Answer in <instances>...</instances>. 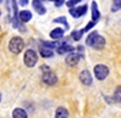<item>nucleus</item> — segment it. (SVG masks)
Listing matches in <instances>:
<instances>
[{"label": "nucleus", "instance_id": "f257e3e1", "mask_svg": "<svg viewBox=\"0 0 121 118\" xmlns=\"http://www.w3.org/2000/svg\"><path fill=\"white\" fill-rule=\"evenodd\" d=\"M24 47V42L22 38L19 37H13L10 39L9 42V50L12 54H19Z\"/></svg>", "mask_w": 121, "mask_h": 118}, {"label": "nucleus", "instance_id": "f03ea898", "mask_svg": "<svg viewBox=\"0 0 121 118\" xmlns=\"http://www.w3.org/2000/svg\"><path fill=\"white\" fill-rule=\"evenodd\" d=\"M23 61L27 67H34L38 62V55L34 50H27L23 57Z\"/></svg>", "mask_w": 121, "mask_h": 118}, {"label": "nucleus", "instance_id": "7ed1b4c3", "mask_svg": "<svg viewBox=\"0 0 121 118\" xmlns=\"http://www.w3.org/2000/svg\"><path fill=\"white\" fill-rule=\"evenodd\" d=\"M109 74V68L105 65H96L95 66V76L98 80H104Z\"/></svg>", "mask_w": 121, "mask_h": 118}, {"label": "nucleus", "instance_id": "20e7f679", "mask_svg": "<svg viewBox=\"0 0 121 118\" xmlns=\"http://www.w3.org/2000/svg\"><path fill=\"white\" fill-rule=\"evenodd\" d=\"M80 60H81V55L78 52H74V51H70L69 55L65 57V63L70 67H73V66H76Z\"/></svg>", "mask_w": 121, "mask_h": 118}, {"label": "nucleus", "instance_id": "39448f33", "mask_svg": "<svg viewBox=\"0 0 121 118\" xmlns=\"http://www.w3.org/2000/svg\"><path fill=\"white\" fill-rule=\"evenodd\" d=\"M57 80H58V78H57V76H56V73H53V72H51V71H47V72H45L44 74H43V82L45 83V84H47V85H55L56 83H57Z\"/></svg>", "mask_w": 121, "mask_h": 118}, {"label": "nucleus", "instance_id": "423d86ee", "mask_svg": "<svg viewBox=\"0 0 121 118\" xmlns=\"http://www.w3.org/2000/svg\"><path fill=\"white\" fill-rule=\"evenodd\" d=\"M70 10H69V12H70V15H72L73 17H75V18H78V17H80V16H84L86 12H87V6L86 5H82V6H80V7H69Z\"/></svg>", "mask_w": 121, "mask_h": 118}, {"label": "nucleus", "instance_id": "0eeeda50", "mask_svg": "<svg viewBox=\"0 0 121 118\" xmlns=\"http://www.w3.org/2000/svg\"><path fill=\"white\" fill-rule=\"evenodd\" d=\"M104 45H105V39L102 35H99V34L96 35V38L93 39L92 44H91V46H92L93 49H96V50H100V49H103Z\"/></svg>", "mask_w": 121, "mask_h": 118}, {"label": "nucleus", "instance_id": "6e6552de", "mask_svg": "<svg viewBox=\"0 0 121 118\" xmlns=\"http://www.w3.org/2000/svg\"><path fill=\"white\" fill-rule=\"evenodd\" d=\"M80 80H81V83L85 84V85H91L92 84V76H91V72L88 70H84L80 73Z\"/></svg>", "mask_w": 121, "mask_h": 118}, {"label": "nucleus", "instance_id": "1a4fd4ad", "mask_svg": "<svg viewBox=\"0 0 121 118\" xmlns=\"http://www.w3.org/2000/svg\"><path fill=\"white\" fill-rule=\"evenodd\" d=\"M32 5H33L34 10H35V11H36L39 15H45L46 9H45V6L41 4V0H33V1H32Z\"/></svg>", "mask_w": 121, "mask_h": 118}, {"label": "nucleus", "instance_id": "9d476101", "mask_svg": "<svg viewBox=\"0 0 121 118\" xmlns=\"http://www.w3.org/2000/svg\"><path fill=\"white\" fill-rule=\"evenodd\" d=\"M18 17H19V21H21V22L27 23V22H29L30 19H32L33 16H32V12H30V11H28V10H23V11L19 12Z\"/></svg>", "mask_w": 121, "mask_h": 118}, {"label": "nucleus", "instance_id": "9b49d317", "mask_svg": "<svg viewBox=\"0 0 121 118\" xmlns=\"http://www.w3.org/2000/svg\"><path fill=\"white\" fill-rule=\"evenodd\" d=\"M73 50H74V47L72 45H69V44H60L59 46H57V52L59 55H63L65 52H70Z\"/></svg>", "mask_w": 121, "mask_h": 118}, {"label": "nucleus", "instance_id": "f8f14e48", "mask_svg": "<svg viewBox=\"0 0 121 118\" xmlns=\"http://www.w3.org/2000/svg\"><path fill=\"white\" fill-rule=\"evenodd\" d=\"M56 118H68L69 117V112L65 107H58L57 111H56V114H55Z\"/></svg>", "mask_w": 121, "mask_h": 118}, {"label": "nucleus", "instance_id": "ddd939ff", "mask_svg": "<svg viewBox=\"0 0 121 118\" xmlns=\"http://www.w3.org/2000/svg\"><path fill=\"white\" fill-rule=\"evenodd\" d=\"M12 118H28V114L27 112L23 110V109H15L13 112H12Z\"/></svg>", "mask_w": 121, "mask_h": 118}, {"label": "nucleus", "instance_id": "4468645a", "mask_svg": "<svg viewBox=\"0 0 121 118\" xmlns=\"http://www.w3.org/2000/svg\"><path fill=\"white\" fill-rule=\"evenodd\" d=\"M63 35H64V29H62V28H55L53 31L50 33V37L52 39H59Z\"/></svg>", "mask_w": 121, "mask_h": 118}, {"label": "nucleus", "instance_id": "2eb2a0df", "mask_svg": "<svg viewBox=\"0 0 121 118\" xmlns=\"http://www.w3.org/2000/svg\"><path fill=\"white\" fill-rule=\"evenodd\" d=\"M91 12H92V19L93 21H97V19L99 18V16H100V14H99V10L97 7L96 1H93L92 5H91Z\"/></svg>", "mask_w": 121, "mask_h": 118}, {"label": "nucleus", "instance_id": "dca6fc26", "mask_svg": "<svg viewBox=\"0 0 121 118\" xmlns=\"http://www.w3.org/2000/svg\"><path fill=\"white\" fill-rule=\"evenodd\" d=\"M40 55H41L43 57L47 58V57H52L53 56V52L51 49H48V47H40Z\"/></svg>", "mask_w": 121, "mask_h": 118}, {"label": "nucleus", "instance_id": "f3484780", "mask_svg": "<svg viewBox=\"0 0 121 118\" xmlns=\"http://www.w3.org/2000/svg\"><path fill=\"white\" fill-rule=\"evenodd\" d=\"M12 1V7H13V14H15V16H13V27L16 28V27H18V17H17V5H16V0H11Z\"/></svg>", "mask_w": 121, "mask_h": 118}, {"label": "nucleus", "instance_id": "a211bd4d", "mask_svg": "<svg viewBox=\"0 0 121 118\" xmlns=\"http://www.w3.org/2000/svg\"><path fill=\"white\" fill-rule=\"evenodd\" d=\"M43 45L45 47H48V49H53V47H57L59 46L60 44L58 42H43Z\"/></svg>", "mask_w": 121, "mask_h": 118}, {"label": "nucleus", "instance_id": "6ab92c4d", "mask_svg": "<svg viewBox=\"0 0 121 118\" xmlns=\"http://www.w3.org/2000/svg\"><path fill=\"white\" fill-rule=\"evenodd\" d=\"M82 33H84V29L82 31H74L72 33V38L74 39V40H80L81 37H82Z\"/></svg>", "mask_w": 121, "mask_h": 118}, {"label": "nucleus", "instance_id": "aec40b11", "mask_svg": "<svg viewBox=\"0 0 121 118\" xmlns=\"http://www.w3.org/2000/svg\"><path fill=\"white\" fill-rule=\"evenodd\" d=\"M97 34H98L97 32H92V33H90V35H88V37H87V39H86V44L91 46V44H92L93 39L96 38V35H97Z\"/></svg>", "mask_w": 121, "mask_h": 118}, {"label": "nucleus", "instance_id": "412c9836", "mask_svg": "<svg viewBox=\"0 0 121 118\" xmlns=\"http://www.w3.org/2000/svg\"><path fill=\"white\" fill-rule=\"evenodd\" d=\"M53 22H56V23H63L67 28H68V23H67V18L64 17V16H62V17H58V18H56V19H53Z\"/></svg>", "mask_w": 121, "mask_h": 118}, {"label": "nucleus", "instance_id": "4be33fe9", "mask_svg": "<svg viewBox=\"0 0 121 118\" xmlns=\"http://www.w3.org/2000/svg\"><path fill=\"white\" fill-rule=\"evenodd\" d=\"M80 1H81V0H68V1H67V6L68 7H73L76 4H79Z\"/></svg>", "mask_w": 121, "mask_h": 118}, {"label": "nucleus", "instance_id": "5701e85b", "mask_svg": "<svg viewBox=\"0 0 121 118\" xmlns=\"http://www.w3.org/2000/svg\"><path fill=\"white\" fill-rule=\"evenodd\" d=\"M120 1L121 0H114V6H113V11H117V10H120Z\"/></svg>", "mask_w": 121, "mask_h": 118}, {"label": "nucleus", "instance_id": "b1692460", "mask_svg": "<svg viewBox=\"0 0 121 118\" xmlns=\"http://www.w3.org/2000/svg\"><path fill=\"white\" fill-rule=\"evenodd\" d=\"M95 24H96V21H92V22H91V23H88V24L86 26V28L84 29V32H88V31H90V29H91V28H92V27H93Z\"/></svg>", "mask_w": 121, "mask_h": 118}, {"label": "nucleus", "instance_id": "393cba45", "mask_svg": "<svg viewBox=\"0 0 121 118\" xmlns=\"http://www.w3.org/2000/svg\"><path fill=\"white\" fill-rule=\"evenodd\" d=\"M115 101H119L120 102V86L115 90Z\"/></svg>", "mask_w": 121, "mask_h": 118}, {"label": "nucleus", "instance_id": "a878e982", "mask_svg": "<svg viewBox=\"0 0 121 118\" xmlns=\"http://www.w3.org/2000/svg\"><path fill=\"white\" fill-rule=\"evenodd\" d=\"M40 68H41V70H43L44 72H47V71H50V70H48V68H50V67H48L47 65H43V66H41V67H40Z\"/></svg>", "mask_w": 121, "mask_h": 118}, {"label": "nucleus", "instance_id": "bb28decb", "mask_svg": "<svg viewBox=\"0 0 121 118\" xmlns=\"http://www.w3.org/2000/svg\"><path fill=\"white\" fill-rule=\"evenodd\" d=\"M55 3H56V6H57V7H59L60 5H62V4H63V0H56V1H55Z\"/></svg>", "mask_w": 121, "mask_h": 118}, {"label": "nucleus", "instance_id": "cd10ccee", "mask_svg": "<svg viewBox=\"0 0 121 118\" xmlns=\"http://www.w3.org/2000/svg\"><path fill=\"white\" fill-rule=\"evenodd\" d=\"M19 4H21V5H27L28 0H19Z\"/></svg>", "mask_w": 121, "mask_h": 118}, {"label": "nucleus", "instance_id": "c85d7f7f", "mask_svg": "<svg viewBox=\"0 0 121 118\" xmlns=\"http://www.w3.org/2000/svg\"><path fill=\"white\" fill-rule=\"evenodd\" d=\"M0 101H1V94H0Z\"/></svg>", "mask_w": 121, "mask_h": 118}, {"label": "nucleus", "instance_id": "c756f323", "mask_svg": "<svg viewBox=\"0 0 121 118\" xmlns=\"http://www.w3.org/2000/svg\"><path fill=\"white\" fill-rule=\"evenodd\" d=\"M50 1H56V0H50Z\"/></svg>", "mask_w": 121, "mask_h": 118}, {"label": "nucleus", "instance_id": "7c9ffc66", "mask_svg": "<svg viewBox=\"0 0 121 118\" xmlns=\"http://www.w3.org/2000/svg\"><path fill=\"white\" fill-rule=\"evenodd\" d=\"M0 1H3V0H0Z\"/></svg>", "mask_w": 121, "mask_h": 118}]
</instances>
